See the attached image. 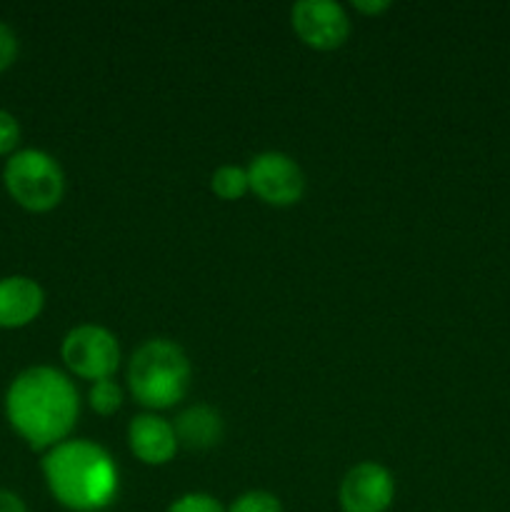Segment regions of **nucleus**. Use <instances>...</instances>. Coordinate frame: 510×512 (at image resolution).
<instances>
[{"instance_id":"f257e3e1","label":"nucleus","mask_w":510,"mask_h":512,"mask_svg":"<svg viewBox=\"0 0 510 512\" xmlns=\"http://www.w3.org/2000/svg\"><path fill=\"white\" fill-rule=\"evenodd\" d=\"M80 413L75 385L50 365L15 375L5 393L8 423L33 450H50L68 438Z\"/></svg>"},{"instance_id":"f03ea898","label":"nucleus","mask_w":510,"mask_h":512,"mask_svg":"<svg viewBox=\"0 0 510 512\" xmlns=\"http://www.w3.org/2000/svg\"><path fill=\"white\" fill-rule=\"evenodd\" d=\"M50 495L73 512H100L118 495V465L90 440H63L43 458Z\"/></svg>"},{"instance_id":"7ed1b4c3","label":"nucleus","mask_w":510,"mask_h":512,"mask_svg":"<svg viewBox=\"0 0 510 512\" xmlns=\"http://www.w3.org/2000/svg\"><path fill=\"white\" fill-rule=\"evenodd\" d=\"M190 360L178 343L153 338L140 345L128 365V388L150 410L173 408L190 390Z\"/></svg>"},{"instance_id":"20e7f679","label":"nucleus","mask_w":510,"mask_h":512,"mask_svg":"<svg viewBox=\"0 0 510 512\" xmlns=\"http://www.w3.org/2000/svg\"><path fill=\"white\" fill-rule=\"evenodd\" d=\"M5 188L20 208L30 213H48L63 200L65 175L58 160L43 150H18L3 170Z\"/></svg>"},{"instance_id":"39448f33","label":"nucleus","mask_w":510,"mask_h":512,"mask_svg":"<svg viewBox=\"0 0 510 512\" xmlns=\"http://www.w3.org/2000/svg\"><path fill=\"white\" fill-rule=\"evenodd\" d=\"M60 355L78 378L93 380V383L110 378L120 363V348L115 335L103 325L93 323L70 330L65 335Z\"/></svg>"},{"instance_id":"423d86ee","label":"nucleus","mask_w":510,"mask_h":512,"mask_svg":"<svg viewBox=\"0 0 510 512\" xmlns=\"http://www.w3.org/2000/svg\"><path fill=\"white\" fill-rule=\"evenodd\" d=\"M245 170H248L250 190L263 203L275 205V208H285V205H295L303 198V168L290 155L278 153V150H268V153L255 155Z\"/></svg>"},{"instance_id":"0eeeda50","label":"nucleus","mask_w":510,"mask_h":512,"mask_svg":"<svg viewBox=\"0 0 510 512\" xmlns=\"http://www.w3.org/2000/svg\"><path fill=\"white\" fill-rule=\"evenodd\" d=\"M295 35L315 50H333L348 40L350 20L340 3L333 0H300L290 10Z\"/></svg>"},{"instance_id":"6e6552de","label":"nucleus","mask_w":510,"mask_h":512,"mask_svg":"<svg viewBox=\"0 0 510 512\" xmlns=\"http://www.w3.org/2000/svg\"><path fill=\"white\" fill-rule=\"evenodd\" d=\"M343 512H385L395 498V480L380 463H358L340 483Z\"/></svg>"},{"instance_id":"1a4fd4ad","label":"nucleus","mask_w":510,"mask_h":512,"mask_svg":"<svg viewBox=\"0 0 510 512\" xmlns=\"http://www.w3.org/2000/svg\"><path fill=\"white\" fill-rule=\"evenodd\" d=\"M128 443L135 458L145 465H165L178 450V438L168 420L153 413L135 415L128 425Z\"/></svg>"},{"instance_id":"9d476101","label":"nucleus","mask_w":510,"mask_h":512,"mask_svg":"<svg viewBox=\"0 0 510 512\" xmlns=\"http://www.w3.org/2000/svg\"><path fill=\"white\" fill-rule=\"evenodd\" d=\"M45 305V293L33 278L10 275L0 280V328L15 330L33 323Z\"/></svg>"},{"instance_id":"9b49d317","label":"nucleus","mask_w":510,"mask_h":512,"mask_svg":"<svg viewBox=\"0 0 510 512\" xmlns=\"http://www.w3.org/2000/svg\"><path fill=\"white\" fill-rule=\"evenodd\" d=\"M175 438L188 450H210L223 440V418L208 405H193L175 418Z\"/></svg>"},{"instance_id":"f8f14e48","label":"nucleus","mask_w":510,"mask_h":512,"mask_svg":"<svg viewBox=\"0 0 510 512\" xmlns=\"http://www.w3.org/2000/svg\"><path fill=\"white\" fill-rule=\"evenodd\" d=\"M210 188L218 198L223 200H238L250 190L248 170L238 168V165H220L213 175H210Z\"/></svg>"},{"instance_id":"ddd939ff","label":"nucleus","mask_w":510,"mask_h":512,"mask_svg":"<svg viewBox=\"0 0 510 512\" xmlns=\"http://www.w3.org/2000/svg\"><path fill=\"white\" fill-rule=\"evenodd\" d=\"M90 408L95 410L98 415H113L118 413L120 405H123V390L115 380L105 378V380H95L93 388L88 393Z\"/></svg>"},{"instance_id":"4468645a","label":"nucleus","mask_w":510,"mask_h":512,"mask_svg":"<svg viewBox=\"0 0 510 512\" xmlns=\"http://www.w3.org/2000/svg\"><path fill=\"white\" fill-rule=\"evenodd\" d=\"M228 512H283V503L268 490H248L230 503Z\"/></svg>"},{"instance_id":"2eb2a0df","label":"nucleus","mask_w":510,"mask_h":512,"mask_svg":"<svg viewBox=\"0 0 510 512\" xmlns=\"http://www.w3.org/2000/svg\"><path fill=\"white\" fill-rule=\"evenodd\" d=\"M165 512H228L213 495L208 493H188L180 495L175 503H170V508Z\"/></svg>"},{"instance_id":"dca6fc26","label":"nucleus","mask_w":510,"mask_h":512,"mask_svg":"<svg viewBox=\"0 0 510 512\" xmlns=\"http://www.w3.org/2000/svg\"><path fill=\"white\" fill-rule=\"evenodd\" d=\"M20 143V125L13 113L0 110V155H10Z\"/></svg>"},{"instance_id":"f3484780","label":"nucleus","mask_w":510,"mask_h":512,"mask_svg":"<svg viewBox=\"0 0 510 512\" xmlns=\"http://www.w3.org/2000/svg\"><path fill=\"white\" fill-rule=\"evenodd\" d=\"M15 58H18V38H15L10 25L0 23V73L5 68H10L15 63Z\"/></svg>"},{"instance_id":"a211bd4d","label":"nucleus","mask_w":510,"mask_h":512,"mask_svg":"<svg viewBox=\"0 0 510 512\" xmlns=\"http://www.w3.org/2000/svg\"><path fill=\"white\" fill-rule=\"evenodd\" d=\"M0 512H28L23 500L10 490H0Z\"/></svg>"},{"instance_id":"6ab92c4d","label":"nucleus","mask_w":510,"mask_h":512,"mask_svg":"<svg viewBox=\"0 0 510 512\" xmlns=\"http://www.w3.org/2000/svg\"><path fill=\"white\" fill-rule=\"evenodd\" d=\"M355 10H360V13H370V15H378L383 13V10L390 8L388 0H355Z\"/></svg>"}]
</instances>
